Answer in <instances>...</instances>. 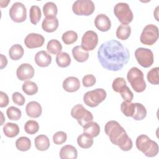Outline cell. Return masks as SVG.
Instances as JSON below:
<instances>
[{
    "instance_id": "6da1fadb",
    "label": "cell",
    "mask_w": 159,
    "mask_h": 159,
    "mask_svg": "<svg viewBox=\"0 0 159 159\" xmlns=\"http://www.w3.org/2000/svg\"><path fill=\"white\" fill-rule=\"evenodd\" d=\"M98 58L101 66L106 70L117 71L126 65L130 58L127 48L116 40L103 42L97 52Z\"/></svg>"
},
{
    "instance_id": "7a4b0ae2",
    "label": "cell",
    "mask_w": 159,
    "mask_h": 159,
    "mask_svg": "<svg viewBox=\"0 0 159 159\" xmlns=\"http://www.w3.org/2000/svg\"><path fill=\"white\" fill-rule=\"evenodd\" d=\"M104 131L109 137L111 143L117 145L122 150L126 152L132 149V141L118 122L116 120L108 121L105 124Z\"/></svg>"
},
{
    "instance_id": "3957f363",
    "label": "cell",
    "mask_w": 159,
    "mask_h": 159,
    "mask_svg": "<svg viewBox=\"0 0 159 159\" xmlns=\"http://www.w3.org/2000/svg\"><path fill=\"white\" fill-rule=\"evenodd\" d=\"M136 147L146 157H153L158 153V145L157 143L151 140L147 135L142 134L136 139Z\"/></svg>"
},
{
    "instance_id": "277c9868",
    "label": "cell",
    "mask_w": 159,
    "mask_h": 159,
    "mask_svg": "<svg viewBox=\"0 0 159 159\" xmlns=\"http://www.w3.org/2000/svg\"><path fill=\"white\" fill-rule=\"evenodd\" d=\"M127 78L133 89L137 93H141L146 88L143 72L137 67L131 68L127 74Z\"/></svg>"
},
{
    "instance_id": "5b68a950",
    "label": "cell",
    "mask_w": 159,
    "mask_h": 159,
    "mask_svg": "<svg viewBox=\"0 0 159 159\" xmlns=\"http://www.w3.org/2000/svg\"><path fill=\"white\" fill-rule=\"evenodd\" d=\"M107 96L106 91L102 88H96L87 91L83 96V101L86 105L91 107L98 106Z\"/></svg>"
},
{
    "instance_id": "8992f818",
    "label": "cell",
    "mask_w": 159,
    "mask_h": 159,
    "mask_svg": "<svg viewBox=\"0 0 159 159\" xmlns=\"http://www.w3.org/2000/svg\"><path fill=\"white\" fill-rule=\"evenodd\" d=\"M114 13L122 24L130 23L134 18V15L129 5L125 2H118L114 7Z\"/></svg>"
},
{
    "instance_id": "52a82bcc",
    "label": "cell",
    "mask_w": 159,
    "mask_h": 159,
    "mask_svg": "<svg viewBox=\"0 0 159 159\" xmlns=\"http://www.w3.org/2000/svg\"><path fill=\"white\" fill-rule=\"evenodd\" d=\"M71 116L75 119L78 124L82 127L93 120L92 113L86 109L81 104H76L73 107L71 111Z\"/></svg>"
},
{
    "instance_id": "ba28073f",
    "label": "cell",
    "mask_w": 159,
    "mask_h": 159,
    "mask_svg": "<svg viewBox=\"0 0 159 159\" xmlns=\"http://www.w3.org/2000/svg\"><path fill=\"white\" fill-rule=\"evenodd\" d=\"M158 39V28L153 24L147 25L143 29L140 40L144 45H152Z\"/></svg>"
},
{
    "instance_id": "9c48e42d",
    "label": "cell",
    "mask_w": 159,
    "mask_h": 159,
    "mask_svg": "<svg viewBox=\"0 0 159 159\" xmlns=\"http://www.w3.org/2000/svg\"><path fill=\"white\" fill-rule=\"evenodd\" d=\"M95 9L94 2L91 0H77L72 6L73 13L78 16H90Z\"/></svg>"
},
{
    "instance_id": "30bf717a",
    "label": "cell",
    "mask_w": 159,
    "mask_h": 159,
    "mask_svg": "<svg viewBox=\"0 0 159 159\" xmlns=\"http://www.w3.org/2000/svg\"><path fill=\"white\" fill-rule=\"evenodd\" d=\"M135 57L139 64L143 68H148L154 61L153 53L150 49L139 47L135 51Z\"/></svg>"
},
{
    "instance_id": "8fae6325",
    "label": "cell",
    "mask_w": 159,
    "mask_h": 159,
    "mask_svg": "<svg viewBox=\"0 0 159 159\" xmlns=\"http://www.w3.org/2000/svg\"><path fill=\"white\" fill-rule=\"evenodd\" d=\"M9 14L11 20L15 22L20 23L27 19V10L22 2H16L9 9Z\"/></svg>"
},
{
    "instance_id": "7c38bea8",
    "label": "cell",
    "mask_w": 159,
    "mask_h": 159,
    "mask_svg": "<svg viewBox=\"0 0 159 159\" xmlns=\"http://www.w3.org/2000/svg\"><path fill=\"white\" fill-rule=\"evenodd\" d=\"M98 43V36L93 30L86 31L81 38V47L86 51L93 50Z\"/></svg>"
},
{
    "instance_id": "4fadbf2b",
    "label": "cell",
    "mask_w": 159,
    "mask_h": 159,
    "mask_svg": "<svg viewBox=\"0 0 159 159\" xmlns=\"http://www.w3.org/2000/svg\"><path fill=\"white\" fill-rule=\"evenodd\" d=\"M45 39L43 36L36 33H30L28 34L24 39L25 46L30 49L40 47L43 45Z\"/></svg>"
},
{
    "instance_id": "5bb4252c",
    "label": "cell",
    "mask_w": 159,
    "mask_h": 159,
    "mask_svg": "<svg viewBox=\"0 0 159 159\" xmlns=\"http://www.w3.org/2000/svg\"><path fill=\"white\" fill-rule=\"evenodd\" d=\"M34 68L29 63H22L16 70V75L20 81H25L32 78L34 76Z\"/></svg>"
},
{
    "instance_id": "9a60e30c",
    "label": "cell",
    "mask_w": 159,
    "mask_h": 159,
    "mask_svg": "<svg viewBox=\"0 0 159 159\" xmlns=\"http://www.w3.org/2000/svg\"><path fill=\"white\" fill-rule=\"evenodd\" d=\"M96 27L101 32H107L111 27L110 19L104 14H98L94 19Z\"/></svg>"
},
{
    "instance_id": "2e32d148",
    "label": "cell",
    "mask_w": 159,
    "mask_h": 159,
    "mask_svg": "<svg viewBox=\"0 0 159 159\" xmlns=\"http://www.w3.org/2000/svg\"><path fill=\"white\" fill-rule=\"evenodd\" d=\"M62 86L66 92L73 93L80 89V81L76 77L69 76L63 81Z\"/></svg>"
},
{
    "instance_id": "e0dca14e",
    "label": "cell",
    "mask_w": 159,
    "mask_h": 159,
    "mask_svg": "<svg viewBox=\"0 0 159 159\" xmlns=\"http://www.w3.org/2000/svg\"><path fill=\"white\" fill-rule=\"evenodd\" d=\"M25 112L29 117L32 118H37L41 116L42 108L38 102L33 101L28 102L26 105Z\"/></svg>"
},
{
    "instance_id": "ac0fdd59",
    "label": "cell",
    "mask_w": 159,
    "mask_h": 159,
    "mask_svg": "<svg viewBox=\"0 0 159 159\" xmlns=\"http://www.w3.org/2000/svg\"><path fill=\"white\" fill-rule=\"evenodd\" d=\"M35 62L40 67H47L52 62V57L46 51L41 50L36 53Z\"/></svg>"
},
{
    "instance_id": "d6986e66",
    "label": "cell",
    "mask_w": 159,
    "mask_h": 159,
    "mask_svg": "<svg viewBox=\"0 0 159 159\" xmlns=\"http://www.w3.org/2000/svg\"><path fill=\"white\" fill-rule=\"evenodd\" d=\"M59 156L61 159H76L78 157V152L74 146L66 145L61 147Z\"/></svg>"
},
{
    "instance_id": "ffe728a7",
    "label": "cell",
    "mask_w": 159,
    "mask_h": 159,
    "mask_svg": "<svg viewBox=\"0 0 159 159\" xmlns=\"http://www.w3.org/2000/svg\"><path fill=\"white\" fill-rule=\"evenodd\" d=\"M58 27V20L56 17L45 18L42 23V29L47 32H53Z\"/></svg>"
},
{
    "instance_id": "44dd1931",
    "label": "cell",
    "mask_w": 159,
    "mask_h": 159,
    "mask_svg": "<svg viewBox=\"0 0 159 159\" xmlns=\"http://www.w3.org/2000/svg\"><path fill=\"white\" fill-rule=\"evenodd\" d=\"M72 55L75 60L78 62L82 63L86 61L89 57V53L85 50L81 46H75L72 49Z\"/></svg>"
},
{
    "instance_id": "7402d4cb",
    "label": "cell",
    "mask_w": 159,
    "mask_h": 159,
    "mask_svg": "<svg viewBox=\"0 0 159 159\" xmlns=\"http://www.w3.org/2000/svg\"><path fill=\"white\" fill-rule=\"evenodd\" d=\"M36 148L40 151H45L50 147V143L49 139L45 135H39L34 140Z\"/></svg>"
},
{
    "instance_id": "603a6c76",
    "label": "cell",
    "mask_w": 159,
    "mask_h": 159,
    "mask_svg": "<svg viewBox=\"0 0 159 159\" xmlns=\"http://www.w3.org/2000/svg\"><path fill=\"white\" fill-rule=\"evenodd\" d=\"M83 132L87 134L91 137H97L100 132V127L96 122H89L83 127Z\"/></svg>"
},
{
    "instance_id": "cb8c5ba5",
    "label": "cell",
    "mask_w": 159,
    "mask_h": 159,
    "mask_svg": "<svg viewBox=\"0 0 159 159\" xmlns=\"http://www.w3.org/2000/svg\"><path fill=\"white\" fill-rule=\"evenodd\" d=\"M3 132L4 135L9 138H13L17 136L19 133V127L17 124L7 122L3 127Z\"/></svg>"
},
{
    "instance_id": "d4e9b609",
    "label": "cell",
    "mask_w": 159,
    "mask_h": 159,
    "mask_svg": "<svg viewBox=\"0 0 159 159\" xmlns=\"http://www.w3.org/2000/svg\"><path fill=\"white\" fill-rule=\"evenodd\" d=\"M24 53L23 47L19 44L13 45L9 50V56L12 60H18L21 58Z\"/></svg>"
},
{
    "instance_id": "484cf974",
    "label": "cell",
    "mask_w": 159,
    "mask_h": 159,
    "mask_svg": "<svg viewBox=\"0 0 159 159\" xmlns=\"http://www.w3.org/2000/svg\"><path fill=\"white\" fill-rule=\"evenodd\" d=\"M56 63L57 65L61 68H66L71 63V58L66 52H61L56 56Z\"/></svg>"
},
{
    "instance_id": "4316f807",
    "label": "cell",
    "mask_w": 159,
    "mask_h": 159,
    "mask_svg": "<svg viewBox=\"0 0 159 159\" xmlns=\"http://www.w3.org/2000/svg\"><path fill=\"white\" fill-rule=\"evenodd\" d=\"M77 143L81 148H89L93 144V139L87 134L83 133L78 137Z\"/></svg>"
},
{
    "instance_id": "83f0119b",
    "label": "cell",
    "mask_w": 159,
    "mask_h": 159,
    "mask_svg": "<svg viewBox=\"0 0 159 159\" xmlns=\"http://www.w3.org/2000/svg\"><path fill=\"white\" fill-rule=\"evenodd\" d=\"M131 28L129 25L120 24L117 29L116 36L117 37L122 40H127L130 35Z\"/></svg>"
},
{
    "instance_id": "f1b7e54d",
    "label": "cell",
    "mask_w": 159,
    "mask_h": 159,
    "mask_svg": "<svg viewBox=\"0 0 159 159\" xmlns=\"http://www.w3.org/2000/svg\"><path fill=\"white\" fill-rule=\"evenodd\" d=\"M43 13L46 17H56L58 12L57 5L53 2H47L43 6Z\"/></svg>"
},
{
    "instance_id": "f546056e",
    "label": "cell",
    "mask_w": 159,
    "mask_h": 159,
    "mask_svg": "<svg viewBox=\"0 0 159 159\" xmlns=\"http://www.w3.org/2000/svg\"><path fill=\"white\" fill-rule=\"evenodd\" d=\"M147 116V110L141 103L135 102V110L132 118L135 120H143Z\"/></svg>"
},
{
    "instance_id": "4dcf8cb0",
    "label": "cell",
    "mask_w": 159,
    "mask_h": 159,
    "mask_svg": "<svg viewBox=\"0 0 159 159\" xmlns=\"http://www.w3.org/2000/svg\"><path fill=\"white\" fill-rule=\"evenodd\" d=\"M16 147L20 151H27L31 147V141L27 137H20L16 141Z\"/></svg>"
},
{
    "instance_id": "1f68e13d",
    "label": "cell",
    "mask_w": 159,
    "mask_h": 159,
    "mask_svg": "<svg viewBox=\"0 0 159 159\" xmlns=\"http://www.w3.org/2000/svg\"><path fill=\"white\" fill-rule=\"evenodd\" d=\"M29 18L32 24L36 25L41 18V10L38 6H32L29 10Z\"/></svg>"
},
{
    "instance_id": "d6a6232c",
    "label": "cell",
    "mask_w": 159,
    "mask_h": 159,
    "mask_svg": "<svg viewBox=\"0 0 159 159\" xmlns=\"http://www.w3.org/2000/svg\"><path fill=\"white\" fill-rule=\"evenodd\" d=\"M47 50L50 53L57 55L58 53L61 52L62 50V45L58 40L52 39L48 41L47 45Z\"/></svg>"
},
{
    "instance_id": "836d02e7",
    "label": "cell",
    "mask_w": 159,
    "mask_h": 159,
    "mask_svg": "<svg viewBox=\"0 0 159 159\" xmlns=\"http://www.w3.org/2000/svg\"><path fill=\"white\" fill-rule=\"evenodd\" d=\"M22 91L27 95L32 96L38 92V86L37 84L32 81H25L22 86Z\"/></svg>"
},
{
    "instance_id": "e575fe53",
    "label": "cell",
    "mask_w": 159,
    "mask_h": 159,
    "mask_svg": "<svg viewBox=\"0 0 159 159\" xmlns=\"http://www.w3.org/2000/svg\"><path fill=\"white\" fill-rule=\"evenodd\" d=\"M120 110L124 116L132 117L135 110V103L124 101L120 104Z\"/></svg>"
},
{
    "instance_id": "d590c367",
    "label": "cell",
    "mask_w": 159,
    "mask_h": 159,
    "mask_svg": "<svg viewBox=\"0 0 159 159\" xmlns=\"http://www.w3.org/2000/svg\"><path fill=\"white\" fill-rule=\"evenodd\" d=\"M61 39L66 45H70L77 40L78 34L73 30H68L63 34Z\"/></svg>"
},
{
    "instance_id": "8d00e7d4",
    "label": "cell",
    "mask_w": 159,
    "mask_h": 159,
    "mask_svg": "<svg viewBox=\"0 0 159 159\" xmlns=\"http://www.w3.org/2000/svg\"><path fill=\"white\" fill-rule=\"evenodd\" d=\"M159 68L155 67L149 70L147 75V78L149 83L152 84L157 85L159 83V77H158Z\"/></svg>"
},
{
    "instance_id": "74e56055",
    "label": "cell",
    "mask_w": 159,
    "mask_h": 159,
    "mask_svg": "<svg viewBox=\"0 0 159 159\" xmlns=\"http://www.w3.org/2000/svg\"><path fill=\"white\" fill-rule=\"evenodd\" d=\"M6 114L7 117L12 120H18L22 116L21 111L14 106H10L7 109Z\"/></svg>"
},
{
    "instance_id": "f35d334b",
    "label": "cell",
    "mask_w": 159,
    "mask_h": 159,
    "mask_svg": "<svg viewBox=\"0 0 159 159\" xmlns=\"http://www.w3.org/2000/svg\"><path fill=\"white\" fill-rule=\"evenodd\" d=\"M39 129V125L38 122L34 120H27L24 125V130L26 133L33 135L36 134Z\"/></svg>"
},
{
    "instance_id": "ab89813d",
    "label": "cell",
    "mask_w": 159,
    "mask_h": 159,
    "mask_svg": "<svg viewBox=\"0 0 159 159\" xmlns=\"http://www.w3.org/2000/svg\"><path fill=\"white\" fill-rule=\"evenodd\" d=\"M119 93L120 94V95H121L122 99L124 100V101L131 102L133 100V98H134L133 93L131 91V90L129 89V88L127 85L124 86L120 90Z\"/></svg>"
},
{
    "instance_id": "60d3db41",
    "label": "cell",
    "mask_w": 159,
    "mask_h": 159,
    "mask_svg": "<svg viewBox=\"0 0 159 159\" xmlns=\"http://www.w3.org/2000/svg\"><path fill=\"white\" fill-rule=\"evenodd\" d=\"M67 135L63 131H58L53 135V142L55 144L61 145L66 142Z\"/></svg>"
},
{
    "instance_id": "b9f144b4",
    "label": "cell",
    "mask_w": 159,
    "mask_h": 159,
    "mask_svg": "<svg viewBox=\"0 0 159 159\" xmlns=\"http://www.w3.org/2000/svg\"><path fill=\"white\" fill-rule=\"evenodd\" d=\"M125 85L126 81L124 80V78L122 77H118L114 80L112 84V88L114 91L119 93L120 90Z\"/></svg>"
},
{
    "instance_id": "7bdbcfd3",
    "label": "cell",
    "mask_w": 159,
    "mask_h": 159,
    "mask_svg": "<svg viewBox=\"0 0 159 159\" xmlns=\"http://www.w3.org/2000/svg\"><path fill=\"white\" fill-rule=\"evenodd\" d=\"M96 80L93 75L88 74L83 76L82 79L83 85L84 87H91L93 86L96 83Z\"/></svg>"
},
{
    "instance_id": "ee69618b",
    "label": "cell",
    "mask_w": 159,
    "mask_h": 159,
    "mask_svg": "<svg viewBox=\"0 0 159 159\" xmlns=\"http://www.w3.org/2000/svg\"><path fill=\"white\" fill-rule=\"evenodd\" d=\"M12 99L13 102L18 106H23L25 101L24 96L19 92L14 93L12 95Z\"/></svg>"
},
{
    "instance_id": "f6af8a7d",
    "label": "cell",
    "mask_w": 159,
    "mask_h": 159,
    "mask_svg": "<svg viewBox=\"0 0 159 159\" xmlns=\"http://www.w3.org/2000/svg\"><path fill=\"white\" fill-rule=\"evenodd\" d=\"M9 97L6 93L3 91L0 92V107H4L9 104Z\"/></svg>"
},
{
    "instance_id": "bcb514c9",
    "label": "cell",
    "mask_w": 159,
    "mask_h": 159,
    "mask_svg": "<svg viewBox=\"0 0 159 159\" xmlns=\"http://www.w3.org/2000/svg\"><path fill=\"white\" fill-rule=\"evenodd\" d=\"M7 59L3 54H0V68L2 69L7 66Z\"/></svg>"
},
{
    "instance_id": "7dc6e473",
    "label": "cell",
    "mask_w": 159,
    "mask_h": 159,
    "mask_svg": "<svg viewBox=\"0 0 159 159\" xmlns=\"http://www.w3.org/2000/svg\"><path fill=\"white\" fill-rule=\"evenodd\" d=\"M9 2L10 1H1V7H6Z\"/></svg>"
}]
</instances>
